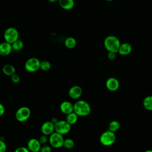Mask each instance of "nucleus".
<instances>
[{
    "label": "nucleus",
    "mask_w": 152,
    "mask_h": 152,
    "mask_svg": "<svg viewBox=\"0 0 152 152\" xmlns=\"http://www.w3.org/2000/svg\"><path fill=\"white\" fill-rule=\"evenodd\" d=\"M74 112L78 116H86L90 113L91 107L87 102L78 100L74 104Z\"/></svg>",
    "instance_id": "1"
},
{
    "label": "nucleus",
    "mask_w": 152,
    "mask_h": 152,
    "mask_svg": "<svg viewBox=\"0 0 152 152\" xmlns=\"http://www.w3.org/2000/svg\"><path fill=\"white\" fill-rule=\"evenodd\" d=\"M104 46L108 52H118L121 42L119 39L113 35L107 36L104 40Z\"/></svg>",
    "instance_id": "2"
},
{
    "label": "nucleus",
    "mask_w": 152,
    "mask_h": 152,
    "mask_svg": "<svg viewBox=\"0 0 152 152\" xmlns=\"http://www.w3.org/2000/svg\"><path fill=\"white\" fill-rule=\"evenodd\" d=\"M64 140L63 135L55 131L49 135L48 141L51 147L59 148L63 147Z\"/></svg>",
    "instance_id": "3"
},
{
    "label": "nucleus",
    "mask_w": 152,
    "mask_h": 152,
    "mask_svg": "<svg viewBox=\"0 0 152 152\" xmlns=\"http://www.w3.org/2000/svg\"><path fill=\"white\" fill-rule=\"evenodd\" d=\"M116 140V135L115 132L109 129L103 132L100 137V143L104 146H110L112 145Z\"/></svg>",
    "instance_id": "4"
},
{
    "label": "nucleus",
    "mask_w": 152,
    "mask_h": 152,
    "mask_svg": "<svg viewBox=\"0 0 152 152\" xmlns=\"http://www.w3.org/2000/svg\"><path fill=\"white\" fill-rule=\"evenodd\" d=\"M31 116V110L27 106H22L18 108L15 112V118L20 122L27 121Z\"/></svg>",
    "instance_id": "5"
},
{
    "label": "nucleus",
    "mask_w": 152,
    "mask_h": 152,
    "mask_svg": "<svg viewBox=\"0 0 152 152\" xmlns=\"http://www.w3.org/2000/svg\"><path fill=\"white\" fill-rule=\"evenodd\" d=\"M19 33L17 28L14 27L7 28L4 33V38L5 42L11 44L18 39Z\"/></svg>",
    "instance_id": "6"
},
{
    "label": "nucleus",
    "mask_w": 152,
    "mask_h": 152,
    "mask_svg": "<svg viewBox=\"0 0 152 152\" xmlns=\"http://www.w3.org/2000/svg\"><path fill=\"white\" fill-rule=\"evenodd\" d=\"M40 61L35 57L28 59L24 64L25 69L29 72H34L40 69Z\"/></svg>",
    "instance_id": "7"
},
{
    "label": "nucleus",
    "mask_w": 152,
    "mask_h": 152,
    "mask_svg": "<svg viewBox=\"0 0 152 152\" xmlns=\"http://www.w3.org/2000/svg\"><path fill=\"white\" fill-rule=\"evenodd\" d=\"M71 129V125L66 120H59L55 124V131L62 135L68 134Z\"/></svg>",
    "instance_id": "8"
},
{
    "label": "nucleus",
    "mask_w": 152,
    "mask_h": 152,
    "mask_svg": "<svg viewBox=\"0 0 152 152\" xmlns=\"http://www.w3.org/2000/svg\"><path fill=\"white\" fill-rule=\"evenodd\" d=\"M42 145L39 140L33 138L28 141L27 147L30 152H40Z\"/></svg>",
    "instance_id": "9"
},
{
    "label": "nucleus",
    "mask_w": 152,
    "mask_h": 152,
    "mask_svg": "<svg viewBox=\"0 0 152 152\" xmlns=\"http://www.w3.org/2000/svg\"><path fill=\"white\" fill-rule=\"evenodd\" d=\"M83 94L82 88L79 86H72L68 91V95L72 99H78Z\"/></svg>",
    "instance_id": "10"
},
{
    "label": "nucleus",
    "mask_w": 152,
    "mask_h": 152,
    "mask_svg": "<svg viewBox=\"0 0 152 152\" xmlns=\"http://www.w3.org/2000/svg\"><path fill=\"white\" fill-rule=\"evenodd\" d=\"M42 133L45 135H50L55 132V124L51 121L44 122L41 126Z\"/></svg>",
    "instance_id": "11"
},
{
    "label": "nucleus",
    "mask_w": 152,
    "mask_h": 152,
    "mask_svg": "<svg viewBox=\"0 0 152 152\" xmlns=\"http://www.w3.org/2000/svg\"><path fill=\"white\" fill-rule=\"evenodd\" d=\"M59 109L62 113L66 115L74 112V104L69 101H64L60 104Z\"/></svg>",
    "instance_id": "12"
},
{
    "label": "nucleus",
    "mask_w": 152,
    "mask_h": 152,
    "mask_svg": "<svg viewBox=\"0 0 152 152\" xmlns=\"http://www.w3.org/2000/svg\"><path fill=\"white\" fill-rule=\"evenodd\" d=\"M106 86L109 90L111 91H115L119 88V83L116 78L114 77H110L107 80L106 82Z\"/></svg>",
    "instance_id": "13"
},
{
    "label": "nucleus",
    "mask_w": 152,
    "mask_h": 152,
    "mask_svg": "<svg viewBox=\"0 0 152 152\" xmlns=\"http://www.w3.org/2000/svg\"><path fill=\"white\" fill-rule=\"evenodd\" d=\"M12 50V45L7 42H3L0 43V55L7 56L11 53Z\"/></svg>",
    "instance_id": "14"
},
{
    "label": "nucleus",
    "mask_w": 152,
    "mask_h": 152,
    "mask_svg": "<svg viewBox=\"0 0 152 152\" xmlns=\"http://www.w3.org/2000/svg\"><path fill=\"white\" fill-rule=\"evenodd\" d=\"M132 51V46L128 43H124L121 44L118 53L121 55H127L129 54Z\"/></svg>",
    "instance_id": "15"
},
{
    "label": "nucleus",
    "mask_w": 152,
    "mask_h": 152,
    "mask_svg": "<svg viewBox=\"0 0 152 152\" xmlns=\"http://www.w3.org/2000/svg\"><path fill=\"white\" fill-rule=\"evenodd\" d=\"M59 6L64 10H70L74 7V0H59Z\"/></svg>",
    "instance_id": "16"
},
{
    "label": "nucleus",
    "mask_w": 152,
    "mask_h": 152,
    "mask_svg": "<svg viewBox=\"0 0 152 152\" xmlns=\"http://www.w3.org/2000/svg\"><path fill=\"white\" fill-rule=\"evenodd\" d=\"M2 71L3 73L7 76H11L13 74H15V68L11 64H5L2 68Z\"/></svg>",
    "instance_id": "17"
},
{
    "label": "nucleus",
    "mask_w": 152,
    "mask_h": 152,
    "mask_svg": "<svg viewBox=\"0 0 152 152\" xmlns=\"http://www.w3.org/2000/svg\"><path fill=\"white\" fill-rule=\"evenodd\" d=\"M78 119V116L74 112H72L66 115L65 120L68 123H69L71 125H72L75 124L77 122Z\"/></svg>",
    "instance_id": "18"
},
{
    "label": "nucleus",
    "mask_w": 152,
    "mask_h": 152,
    "mask_svg": "<svg viewBox=\"0 0 152 152\" xmlns=\"http://www.w3.org/2000/svg\"><path fill=\"white\" fill-rule=\"evenodd\" d=\"M64 44L68 49H73L75 47L77 42L75 39L73 37H68L65 40Z\"/></svg>",
    "instance_id": "19"
},
{
    "label": "nucleus",
    "mask_w": 152,
    "mask_h": 152,
    "mask_svg": "<svg viewBox=\"0 0 152 152\" xmlns=\"http://www.w3.org/2000/svg\"><path fill=\"white\" fill-rule=\"evenodd\" d=\"M143 106L148 110H152V96L145 97L143 100Z\"/></svg>",
    "instance_id": "20"
},
{
    "label": "nucleus",
    "mask_w": 152,
    "mask_h": 152,
    "mask_svg": "<svg viewBox=\"0 0 152 152\" xmlns=\"http://www.w3.org/2000/svg\"><path fill=\"white\" fill-rule=\"evenodd\" d=\"M11 45H12V50H15V51L20 50L24 47V43H23V41H21V40H19V39H18L16 41H15Z\"/></svg>",
    "instance_id": "21"
},
{
    "label": "nucleus",
    "mask_w": 152,
    "mask_h": 152,
    "mask_svg": "<svg viewBox=\"0 0 152 152\" xmlns=\"http://www.w3.org/2000/svg\"><path fill=\"white\" fill-rule=\"evenodd\" d=\"M120 128V124L117 121H112L109 124V130L112 132L117 131Z\"/></svg>",
    "instance_id": "22"
},
{
    "label": "nucleus",
    "mask_w": 152,
    "mask_h": 152,
    "mask_svg": "<svg viewBox=\"0 0 152 152\" xmlns=\"http://www.w3.org/2000/svg\"><path fill=\"white\" fill-rule=\"evenodd\" d=\"M51 68V64L48 61H43L40 62V69L44 71H49Z\"/></svg>",
    "instance_id": "23"
},
{
    "label": "nucleus",
    "mask_w": 152,
    "mask_h": 152,
    "mask_svg": "<svg viewBox=\"0 0 152 152\" xmlns=\"http://www.w3.org/2000/svg\"><path fill=\"white\" fill-rule=\"evenodd\" d=\"M74 146V141L71 138H66L64 140L63 147L66 149H71Z\"/></svg>",
    "instance_id": "24"
},
{
    "label": "nucleus",
    "mask_w": 152,
    "mask_h": 152,
    "mask_svg": "<svg viewBox=\"0 0 152 152\" xmlns=\"http://www.w3.org/2000/svg\"><path fill=\"white\" fill-rule=\"evenodd\" d=\"M51 151H52L51 146L47 144L42 145L40 150V152H51Z\"/></svg>",
    "instance_id": "25"
},
{
    "label": "nucleus",
    "mask_w": 152,
    "mask_h": 152,
    "mask_svg": "<svg viewBox=\"0 0 152 152\" xmlns=\"http://www.w3.org/2000/svg\"><path fill=\"white\" fill-rule=\"evenodd\" d=\"M11 79L14 84H18L20 81V77L17 74H14L12 75H11Z\"/></svg>",
    "instance_id": "26"
},
{
    "label": "nucleus",
    "mask_w": 152,
    "mask_h": 152,
    "mask_svg": "<svg viewBox=\"0 0 152 152\" xmlns=\"http://www.w3.org/2000/svg\"><path fill=\"white\" fill-rule=\"evenodd\" d=\"M7 145L4 140L0 139V152H6Z\"/></svg>",
    "instance_id": "27"
},
{
    "label": "nucleus",
    "mask_w": 152,
    "mask_h": 152,
    "mask_svg": "<svg viewBox=\"0 0 152 152\" xmlns=\"http://www.w3.org/2000/svg\"><path fill=\"white\" fill-rule=\"evenodd\" d=\"M46 136H47V135H45L43 134L42 135H41V136L39 137V141H40V144H41L42 145L46 144V143H47V142H48V138H47Z\"/></svg>",
    "instance_id": "28"
},
{
    "label": "nucleus",
    "mask_w": 152,
    "mask_h": 152,
    "mask_svg": "<svg viewBox=\"0 0 152 152\" xmlns=\"http://www.w3.org/2000/svg\"><path fill=\"white\" fill-rule=\"evenodd\" d=\"M14 152H30V151L28 149L27 147L22 146V147H19L17 148L14 150Z\"/></svg>",
    "instance_id": "29"
},
{
    "label": "nucleus",
    "mask_w": 152,
    "mask_h": 152,
    "mask_svg": "<svg viewBox=\"0 0 152 152\" xmlns=\"http://www.w3.org/2000/svg\"><path fill=\"white\" fill-rule=\"evenodd\" d=\"M107 58L110 60H114L116 58V53L112 52H109L107 54Z\"/></svg>",
    "instance_id": "30"
},
{
    "label": "nucleus",
    "mask_w": 152,
    "mask_h": 152,
    "mask_svg": "<svg viewBox=\"0 0 152 152\" xmlns=\"http://www.w3.org/2000/svg\"><path fill=\"white\" fill-rule=\"evenodd\" d=\"M5 111V109L4 106L0 103V116H2L4 114Z\"/></svg>",
    "instance_id": "31"
},
{
    "label": "nucleus",
    "mask_w": 152,
    "mask_h": 152,
    "mask_svg": "<svg viewBox=\"0 0 152 152\" xmlns=\"http://www.w3.org/2000/svg\"><path fill=\"white\" fill-rule=\"evenodd\" d=\"M58 121H59V120H58L56 118H53L51 119L50 121H51L52 123H53L54 124H55Z\"/></svg>",
    "instance_id": "32"
},
{
    "label": "nucleus",
    "mask_w": 152,
    "mask_h": 152,
    "mask_svg": "<svg viewBox=\"0 0 152 152\" xmlns=\"http://www.w3.org/2000/svg\"><path fill=\"white\" fill-rule=\"evenodd\" d=\"M59 0H48V1L50 2H58Z\"/></svg>",
    "instance_id": "33"
},
{
    "label": "nucleus",
    "mask_w": 152,
    "mask_h": 152,
    "mask_svg": "<svg viewBox=\"0 0 152 152\" xmlns=\"http://www.w3.org/2000/svg\"><path fill=\"white\" fill-rule=\"evenodd\" d=\"M144 152H152V150H147L145 151Z\"/></svg>",
    "instance_id": "34"
},
{
    "label": "nucleus",
    "mask_w": 152,
    "mask_h": 152,
    "mask_svg": "<svg viewBox=\"0 0 152 152\" xmlns=\"http://www.w3.org/2000/svg\"><path fill=\"white\" fill-rule=\"evenodd\" d=\"M106 1H109V2H110V1H113V0H106Z\"/></svg>",
    "instance_id": "35"
}]
</instances>
